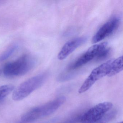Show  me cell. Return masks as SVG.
Returning <instances> with one entry per match:
<instances>
[{
    "instance_id": "cell-1",
    "label": "cell",
    "mask_w": 123,
    "mask_h": 123,
    "mask_svg": "<svg viewBox=\"0 0 123 123\" xmlns=\"http://www.w3.org/2000/svg\"><path fill=\"white\" fill-rule=\"evenodd\" d=\"M65 100L64 96H60L43 105L33 108L23 115L21 121L29 123L51 115L60 107Z\"/></svg>"
},
{
    "instance_id": "cell-2",
    "label": "cell",
    "mask_w": 123,
    "mask_h": 123,
    "mask_svg": "<svg viewBox=\"0 0 123 123\" xmlns=\"http://www.w3.org/2000/svg\"><path fill=\"white\" fill-rule=\"evenodd\" d=\"M36 59L29 55H24L15 61L6 64L3 68L4 75L7 77L23 75L35 66Z\"/></svg>"
},
{
    "instance_id": "cell-3",
    "label": "cell",
    "mask_w": 123,
    "mask_h": 123,
    "mask_svg": "<svg viewBox=\"0 0 123 123\" xmlns=\"http://www.w3.org/2000/svg\"><path fill=\"white\" fill-rule=\"evenodd\" d=\"M48 73H44L29 78L21 84L13 91L12 98L16 101L24 99L41 87L47 79Z\"/></svg>"
},
{
    "instance_id": "cell-4",
    "label": "cell",
    "mask_w": 123,
    "mask_h": 123,
    "mask_svg": "<svg viewBox=\"0 0 123 123\" xmlns=\"http://www.w3.org/2000/svg\"><path fill=\"white\" fill-rule=\"evenodd\" d=\"M113 60H108L93 69L80 88L78 92L83 93L89 90L97 80L108 75Z\"/></svg>"
},
{
    "instance_id": "cell-5",
    "label": "cell",
    "mask_w": 123,
    "mask_h": 123,
    "mask_svg": "<svg viewBox=\"0 0 123 123\" xmlns=\"http://www.w3.org/2000/svg\"><path fill=\"white\" fill-rule=\"evenodd\" d=\"M113 106L111 102L100 103L83 114L80 121L81 123H96L110 111Z\"/></svg>"
},
{
    "instance_id": "cell-6",
    "label": "cell",
    "mask_w": 123,
    "mask_h": 123,
    "mask_svg": "<svg viewBox=\"0 0 123 123\" xmlns=\"http://www.w3.org/2000/svg\"><path fill=\"white\" fill-rule=\"evenodd\" d=\"M107 45L108 43L104 42L91 47L82 55L69 65L68 68V70L71 71L77 69L95 59L102 50L107 47Z\"/></svg>"
},
{
    "instance_id": "cell-7",
    "label": "cell",
    "mask_w": 123,
    "mask_h": 123,
    "mask_svg": "<svg viewBox=\"0 0 123 123\" xmlns=\"http://www.w3.org/2000/svg\"><path fill=\"white\" fill-rule=\"evenodd\" d=\"M120 22L119 17H113L98 29L93 37L92 42L93 43H98L111 35L118 28Z\"/></svg>"
},
{
    "instance_id": "cell-8",
    "label": "cell",
    "mask_w": 123,
    "mask_h": 123,
    "mask_svg": "<svg viewBox=\"0 0 123 123\" xmlns=\"http://www.w3.org/2000/svg\"><path fill=\"white\" fill-rule=\"evenodd\" d=\"M87 40L86 36L80 37L71 39L65 43L58 54L57 58L62 60L66 59L77 48L85 43Z\"/></svg>"
},
{
    "instance_id": "cell-9",
    "label": "cell",
    "mask_w": 123,
    "mask_h": 123,
    "mask_svg": "<svg viewBox=\"0 0 123 123\" xmlns=\"http://www.w3.org/2000/svg\"><path fill=\"white\" fill-rule=\"evenodd\" d=\"M123 56H122L113 60L107 76L112 77L117 74L123 70Z\"/></svg>"
},
{
    "instance_id": "cell-10",
    "label": "cell",
    "mask_w": 123,
    "mask_h": 123,
    "mask_svg": "<svg viewBox=\"0 0 123 123\" xmlns=\"http://www.w3.org/2000/svg\"><path fill=\"white\" fill-rule=\"evenodd\" d=\"M18 45L13 44L8 48L5 51L0 55V62L5 61L9 58L18 49Z\"/></svg>"
},
{
    "instance_id": "cell-11",
    "label": "cell",
    "mask_w": 123,
    "mask_h": 123,
    "mask_svg": "<svg viewBox=\"0 0 123 123\" xmlns=\"http://www.w3.org/2000/svg\"><path fill=\"white\" fill-rule=\"evenodd\" d=\"M14 89L12 85H7L0 87V101L10 94Z\"/></svg>"
},
{
    "instance_id": "cell-12",
    "label": "cell",
    "mask_w": 123,
    "mask_h": 123,
    "mask_svg": "<svg viewBox=\"0 0 123 123\" xmlns=\"http://www.w3.org/2000/svg\"><path fill=\"white\" fill-rule=\"evenodd\" d=\"M117 111L115 110H113L109 113H106L100 120L96 123H106L115 117Z\"/></svg>"
},
{
    "instance_id": "cell-13",
    "label": "cell",
    "mask_w": 123,
    "mask_h": 123,
    "mask_svg": "<svg viewBox=\"0 0 123 123\" xmlns=\"http://www.w3.org/2000/svg\"><path fill=\"white\" fill-rule=\"evenodd\" d=\"M111 49L110 48L106 47L102 50L95 58L97 61H101L105 59L111 53Z\"/></svg>"
},
{
    "instance_id": "cell-14",
    "label": "cell",
    "mask_w": 123,
    "mask_h": 123,
    "mask_svg": "<svg viewBox=\"0 0 123 123\" xmlns=\"http://www.w3.org/2000/svg\"><path fill=\"white\" fill-rule=\"evenodd\" d=\"M17 123H26V122H23V121H21L20 122H18Z\"/></svg>"
},
{
    "instance_id": "cell-15",
    "label": "cell",
    "mask_w": 123,
    "mask_h": 123,
    "mask_svg": "<svg viewBox=\"0 0 123 123\" xmlns=\"http://www.w3.org/2000/svg\"><path fill=\"white\" fill-rule=\"evenodd\" d=\"M123 123V122H118V123Z\"/></svg>"
},
{
    "instance_id": "cell-16",
    "label": "cell",
    "mask_w": 123,
    "mask_h": 123,
    "mask_svg": "<svg viewBox=\"0 0 123 123\" xmlns=\"http://www.w3.org/2000/svg\"><path fill=\"white\" fill-rule=\"evenodd\" d=\"M1 73H2V71H1V70H0V75L1 74Z\"/></svg>"
}]
</instances>
